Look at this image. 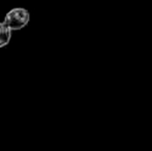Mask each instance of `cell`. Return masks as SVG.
<instances>
[{
    "instance_id": "cell-1",
    "label": "cell",
    "mask_w": 152,
    "mask_h": 151,
    "mask_svg": "<svg viewBox=\"0 0 152 151\" xmlns=\"http://www.w3.org/2000/svg\"><path fill=\"white\" fill-rule=\"evenodd\" d=\"M29 20H30V16L28 10L22 7H16L6 14L4 24L10 28V31L20 30L28 24Z\"/></svg>"
},
{
    "instance_id": "cell-2",
    "label": "cell",
    "mask_w": 152,
    "mask_h": 151,
    "mask_svg": "<svg viewBox=\"0 0 152 151\" xmlns=\"http://www.w3.org/2000/svg\"><path fill=\"white\" fill-rule=\"evenodd\" d=\"M10 37L12 31L10 30V28L4 24V22L0 23V48L6 46L10 42Z\"/></svg>"
}]
</instances>
